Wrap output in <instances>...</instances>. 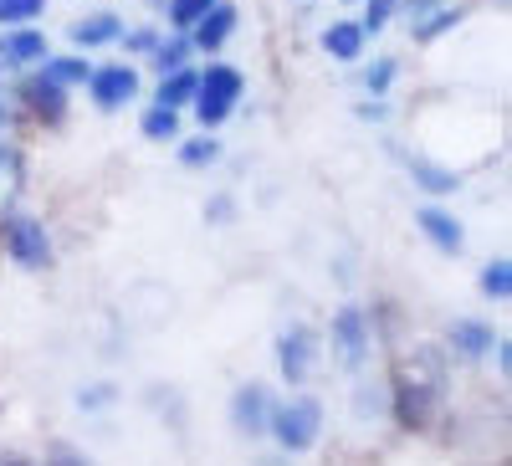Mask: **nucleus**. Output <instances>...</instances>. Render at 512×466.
Listing matches in <instances>:
<instances>
[{
  "instance_id": "obj_1",
  "label": "nucleus",
  "mask_w": 512,
  "mask_h": 466,
  "mask_svg": "<svg viewBox=\"0 0 512 466\" xmlns=\"http://www.w3.org/2000/svg\"><path fill=\"white\" fill-rule=\"evenodd\" d=\"M441 385H446V374H441V359L431 349H410V359H400V369H395V415H400L405 431L431 426V415L441 405Z\"/></svg>"
},
{
  "instance_id": "obj_2",
  "label": "nucleus",
  "mask_w": 512,
  "mask_h": 466,
  "mask_svg": "<svg viewBox=\"0 0 512 466\" xmlns=\"http://www.w3.org/2000/svg\"><path fill=\"white\" fill-rule=\"evenodd\" d=\"M246 98V77L226 62H210L200 77H195V118H200V129H221V123L236 113V103Z\"/></svg>"
},
{
  "instance_id": "obj_3",
  "label": "nucleus",
  "mask_w": 512,
  "mask_h": 466,
  "mask_svg": "<svg viewBox=\"0 0 512 466\" xmlns=\"http://www.w3.org/2000/svg\"><path fill=\"white\" fill-rule=\"evenodd\" d=\"M267 431L277 436V446H282L287 456L313 451V446H318V431H323V405H318V400H282V405H272V415H267Z\"/></svg>"
},
{
  "instance_id": "obj_4",
  "label": "nucleus",
  "mask_w": 512,
  "mask_h": 466,
  "mask_svg": "<svg viewBox=\"0 0 512 466\" xmlns=\"http://www.w3.org/2000/svg\"><path fill=\"white\" fill-rule=\"evenodd\" d=\"M333 354L344 369H364L369 364V313L359 303H344L333 313Z\"/></svg>"
},
{
  "instance_id": "obj_5",
  "label": "nucleus",
  "mask_w": 512,
  "mask_h": 466,
  "mask_svg": "<svg viewBox=\"0 0 512 466\" xmlns=\"http://www.w3.org/2000/svg\"><path fill=\"white\" fill-rule=\"evenodd\" d=\"M6 251H11L16 267L36 272V267L52 262V236L36 216H6Z\"/></svg>"
},
{
  "instance_id": "obj_6",
  "label": "nucleus",
  "mask_w": 512,
  "mask_h": 466,
  "mask_svg": "<svg viewBox=\"0 0 512 466\" xmlns=\"http://www.w3.org/2000/svg\"><path fill=\"white\" fill-rule=\"evenodd\" d=\"M88 93H93V103H98L103 113H118V108H128V103L139 98V72L128 67V62L93 67V77H88Z\"/></svg>"
},
{
  "instance_id": "obj_7",
  "label": "nucleus",
  "mask_w": 512,
  "mask_h": 466,
  "mask_svg": "<svg viewBox=\"0 0 512 466\" xmlns=\"http://www.w3.org/2000/svg\"><path fill=\"white\" fill-rule=\"evenodd\" d=\"M267 415H272V395H267V385L246 379V385L231 395V426H236L241 436H262V431H267Z\"/></svg>"
},
{
  "instance_id": "obj_8",
  "label": "nucleus",
  "mask_w": 512,
  "mask_h": 466,
  "mask_svg": "<svg viewBox=\"0 0 512 466\" xmlns=\"http://www.w3.org/2000/svg\"><path fill=\"white\" fill-rule=\"evenodd\" d=\"M415 226H420V236L431 241L441 257H456V251L466 246V231H461V221L451 216V210H441V205H420L415 210Z\"/></svg>"
},
{
  "instance_id": "obj_9",
  "label": "nucleus",
  "mask_w": 512,
  "mask_h": 466,
  "mask_svg": "<svg viewBox=\"0 0 512 466\" xmlns=\"http://www.w3.org/2000/svg\"><path fill=\"white\" fill-rule=\"evenodd\" d=\"M231 31H236V6H231V0H216V6H210L185 36H190L195 52H221L231 41Z\"/></svg>"
},
{
  "instance_id": "obj_10",
  "label": "nucleus",
  "mask_w": 512,
  "mask_h": 466,
  "mask_svg": "<svg viewBox=\"0 0 512 466\" xmlns=\"http://www.w3.org/2000/svg\"><path fill=\"white\" fill-rule=\"evenodd\" d=\"M277 364H282V374H287V385H303V379H308V364H313V333H308L303 323L282 328V338H277Z\"/></svg>"
},
{
  "instance_id": "obj_11",
  "label": "nucleus",
  "mask_w": 512,
  "mask_h": 466,
  "mask_svg": "<svg viewBox=\"0 0 512 466\" xmlns=\"http://www.w3.org/2000/svg\"><path fill=\"white\" fill-rule=\"evenodd\" d=\"M47 52L52 47H47V36H41L36 26H6V36H0V67H31Z\"/></svg>"
},
{
  "instance_id": "obj_12",
  "label": "nucleus",
  "mask_w": 512,
  "mask_h": 466,
  "mask_svg": "<svg viewBox=\"0 0 512 466\" xmlns=\"http://www.w3.org/2000/svg\"><path fill=\"white\" fill-rule=\"evenodd\" d=\"M67 36H72V47H82V52H93V47H113V41L123 36V16H113V11H93V16L72 21V26H67Z\"/></svg>"
},
{
  "instance_id": "obj_13",
  "label": "nucleus",
  "mask_w": 512,
  "mask_h": 466,
  "mask_svg": "<svg viewBox=\"0 0 512 466\" xmlns=\"http://www.w3.org/2000/svg\"><path fill=\"white\" fill-rule=\"evenodd\" d=\"M364 31H359V21H328L323 26V52L333 57V62H344V67H354L359 57H364Z\"/></svg>"
},
{
  "instance_id": "obj_14",
  "label": "nucleus",
  "mask_w": 512,
  "mask_h": 466,
  "mask_svg": "<svg viewBox=\"0 0 512 466\" xmlns=\"http://www.w3.org/2000/svg\"><path fill=\"white\" fill-rule=\"evenodd\" d=\"M21 190H26V164H21V154L11 144H0V221L11 216V205L21 200Z\"/></svg>"
},
{
  "instance_id": "obj_15",
  "label": "nucleus",
  "mask_w": 512,
  "mask_h": 466,
  "mask_svg": "<svg viewBox=\"0 0 512 466\" xmlns=\"http://www.w3.org/2000/svg\"><path fill=\"white\" fill-rule=\"evenodd\" d=\"M67 88H57L52 77H31L26 88H21V98H26V108L31 113H41V118H62L67 113V98H62Z\"/></svg>"
},
{
  "instance_id": "obj_16",
  "label": "nucleus",
  "mask_w": 512,
  "mask_h": 466,
  "mask_svg": "<svg viewBox=\"0 0 512 466\" xmlns=\"http://www.w3.org/2000/svg\"><path fill=\"white\" fill-rule=\"evenodd\" d=\"M451 344H456V354L477 359V354H487V349L497 344V333H492V323H477V318H456V323H451Z\"/></svg>"
},
{
  "instance_id": "obj_17",
  "label": "nucleus",
  "mask_w": 512,
  "mask_h": 466,
  "mask_svg": "<svg viewBox=\"0 0 512 466\" xmlns=\"http://www.w3.org/2000/svg\"><path fill=\"white\" fill-rule=\"evenodd\" d=\"M195 67H175V72H164L159 77V93H154V103L159 108H185L190 98H195Z\"/></svg>"
},
{
  "instance_id": "obj_18",
  "label": "nucleus",
  "mask_w": 512,
  "mask_h": 466,
  "mask_svg": "<svg viewBox=\"0 0 512 466\" xmlns=\"http://www.w3.org/2000/svg\"><path fill=\"white\" fill-rule=\"evenodd\" d=\"M41 77H52L57 88H82V82L93 77V62L88 57H41Z\"/></svg>"
},
{
  "instance_id": "obj_19",
  "label": "nucleus",
  "mask_w": 512,
  "mask_h": 466,
  "mask_svg": "<svg viewBox=\"0 0 512 466\" xmlns=\"http://www.w3.org/2000/svg\"><path fill=\"white\" fill-rule=\"evenodd\" d=\"M461 16H466V6H436V11H425V16H415V21H410V36L425 47V41H436L441 31L461 26Z\"/></svg>"
},
{
  "instance_id": "obj_20",
  "label": "nucleus",
  "mask_w": 512,
  "mask_h": 466,
  "mask_svg": "<svg viewBox=\"0 0 512 466\" xmlns=\"http://www.w3.org/2000/svg\"><path fill=\"white\" fill-rule=\"evenodd\" d=\"M139 134L144 139H154V144H169V139H180V108H149L144 118H139Z\"/></svg>"
},
{
  "instance_id": "obj_21",
  "label": "nucleus",
  "mask_w": 512,
  "mask_h": 466,
  "mask_svg": "<svg viewBox=\"0 0 512 466\" xmlns=\"http://www.w3.org/2000/svg\"><path fill=\"white\" fill-rule=\"evenodd\" d=\"M410 175H415L420 190H431V195H456V185H461L451 169H441V164H431V159H410Z\"/></svg>"
},
{
  "instance_id": "obj_22",
  "label": "nucleus",
  "mask_w": 512,
  "mask_h": 466,
  "mask_svg": "<svg viewBox=\"0 0 512 466\" xmlns=\"http://www.w3.org/2000/svg\"><path fill=\"white\" fill-rule=\"evenodd\" d=\"M190 52H195V47H190V36L180 31L175 41H159V47H154L149 57H154V67H159V77H164V72H175V67H190Z\"/></svg>"
},
{
  "instance_id": "obj_23",
  "label": "nucleus",
  "mask_w": 512,
  "mask_h": 466,
  "mask_svg": "<svg viewBox=\"0 0 512 466\" xmlns=\"http://www.w3.org/2000/svg\"><path fill=\"white\" fill-rule=\"evenodd\" d=\"M216 159H221V139H210V134L180 144V164L185 169H205V164H216Z\"/></svg>"
},
{
  "instance_id": "obj_24",
  "label": "nucleus",
  "mask_w": 512,
  "mask_h": 466,
  "mask_svg": "<svg viewBox=\"0 0 512 466\" xmlns=\"http://www.w3.org/2000/svg\"><path fill=\"white\" fill-rule=\"evenodd\" d=\"M482 292H487L492 303H507L512 298V267H507V257H497V262L482 267Z\"/></svg>"
},
{
  "instance_id": "obj_25",
  "label": "nucleus",
  "mask_w": 512,
  "mask_h": 466,
  "mask_svg": "<svg viewBox=\"0 0 512 466\" xmlns=\"http://www.w3.org/2000/svg\"><path fill=\"white\" fill-rule=\"evenodd\" d=\"M400 11V0H364V16H359V31L364 36H379L384 26H390V16Z\"/></svg>"
},
{
  "instance_id": "obj_26",
  "label": "nucleus",
  "mask_w": 512,
  "mask_h": 466,
  "mask_svg": "<svg viewBox=\"0 0 512 466\" xmlns=\"http://www.w3.org/2000/svg\"><path fill=\"white\" fill-rule=\"evenodd\" d=\"M41 11L47 0H0V26H31Z\"/></svg>"
},
{
  "instance_id": "obj_27",
  "label": "nucleus",
  "mask_w": 512,
  "mask_h": 466,
  "mask_svg": "<svg viewBox=\"0 0 512 466\" xmlns=\"http://www.w3.org/2000/svg\"><path fill=\"white\" fill-rule=\"evenodd\" d=\"M210 6H216V0H169V26H175V31H190Z\"/></svg>"
},
{
  "instance_id": "obj_28",
  "label": "nucleus",
  "mask_w": 512,
  "mask_h": 466,
  "mask_svg": "<svg viewBox=\"0 0 512 466\" xmlns=\"http://www.w3.org/2000/svg\"><path fill=\"white\" fill-rule=\"evenodd\" d=\"M390 82H395V62L384 57V62H374V67L364 72V93H369V98H379L384 88H390Z\"/></svg>"
},
{
  "instance_id": "obj_29",
  "label": "nucleus",
  "mask_w": 512,
  "mask_h": 466,
  "mask_svg": "<svg viewBox=\"0 0 512 466\" xmlns=\"http://www.w3.org/2000/svg\"><path fill=\"white\" fill-rule=\"evenodd\" d=\"M118 41H123V52H154V47H159L154 31H123Z\"/></svg>"
},
{
  "instance_id": "obj_30",
  "label": "nucleus",
  "mask_w": 512,
  "mask_h": 466,
  "mask_svg": "<svg viewBox=\"0 0 512 466\" xmlns=\"http://www.w3.org/2000/svg\"><path fill=\"white\" fill-rule=\"evenodd\" d=\"M108 400H113V385H98V390H82V395H77L82 410H98V405H108Z\"/></svg>"
},
{
  "instance_id": "obj_31",
  "label": "nucleus",
  "mask_w": 512,
  "mask_h": 466,
  "mask_svg": "<svg viewBox=\"0 0 512 466\" xmlns=\"http://www.w3.org/2000/svg\"><path fill=\"white\" fill-rule=\"evenodd\" d=\"M205 216L216 221V226H226V221H231V200H226V195H221V200H210V205H205Z\"/></svg>"
},
{
  "instance_id": "obj_32",
  "label": "nucleus",
  "mask_w": 512,
  "mask_h": 466,
  "mask_svg": "<svg viewBox=\"0 0 512 466\" xmlns=\"http://www.w3.org/2000/svg\"><path fill=\"white\" fill-rule=\"evenodd\" d=\"M52 466H88V461L72 456V451H57V456H52Z\"/></svg>"
},
{
  "instance_id": "obj_33",
  "label": "nucleus",
  "mask_w": 512,
  "mask_h": 466,
  "mask_svg": "<svg viewBox=\"0 0 512 466\" xmlns=\"http://www.w3.org/2000/svg\"><path fill=\"white\" fill-rule=\"evenodd\" d=\"M359 118H374L379 123L384 118V103H359Z\"/></svg>"
},
{
  "instance_id": "obj_34",
  "label": "nucleus",
  "mask_w": 512,
  "mask_h": 466,
  "mask_svg": "<svg viewBox=\"0 0 512 466\" xmlns=\"http://www.w3.org/2000/svg\"><path fill=\"white\" fill-rule=\"evenodd\" d=\"M11 123H16V113H11L6 103H0V129H11Z\"/></svg>"
},
{
  "instance_id": "obj_35",
  "label": "nucleus",
  "mask_w": 512,
  "mask_h": 466,
  "mask_svg": "<svg viewBox=\"0 0 512 466\" xmlns=\"http://www.w3.org/2000/svg\"><path fill=\"white\" fill-rule=\"evenodd\" d=\"M0 466H26V461H0Z\"/></svg>"
},
{
  "instance_id": "obj_36",
  "label": "nucleus",
  "mask_w": 512,
  "mask_h": 466,
  "mask_svg": "<svg viewBox=\"0 0 512 466\" xmlns=\"http://www.w3.org/2000/svg\"><path fill=\"white\" fill-rule=\"evenodd\" d=\"M349 6H359V0H349Z\"/></svg>"
}]
</instances>
